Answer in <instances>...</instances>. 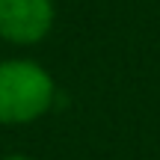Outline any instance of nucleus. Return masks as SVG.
<instances>
[{
    "label": "nucleus",
    "mask_w": 160,
    "mask_h": 160,
    "mask_svg": "<svg viewBox=\"0 0 160 160\" xmlns=\"http://www.w3.org/2000/svg\"><path fill=\"white\" fill-rule=\"evenodd\" d=\"M3 160H36V157H27V154H9V157H3Z\"/></svg>",
    "instance_id": "7ed1b4c3"
},
{
    "label": "nucleus",
    "mask_w": 160,
    "mask_h": 160,
    "mask_svg": "<svg viewBox=\"0 0 160 160\" xmlns=\"http://www.w3.org/2000/svg\"><path fill=\"white\" fill-rule=\"evenodd\" d=\"M57 0H0V39L15 48H33L51 36Z\"/></svg>",
    "instance_id": "f03ea898"
},
{
    "label": "nucleus",
    "mask_w": 160,
    "mask_h": 160,
    "mask_svg": "<svg viewBox=\"0 0 160 160\" xmlns=\"http://www.w3.org/2000/svg\"><path fill=\"white\" fill-rule=\"evenodd\" d=\"M57 80L42 62L27 57L0 59V125L21 128L51 113Z\"/></svg>",
    "instance_id": "f257e3e1"
}]
</instances>
